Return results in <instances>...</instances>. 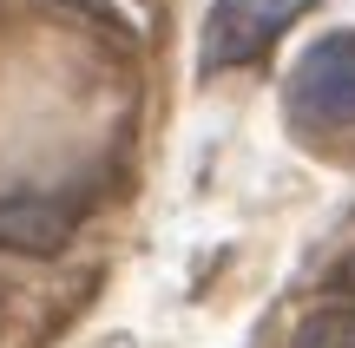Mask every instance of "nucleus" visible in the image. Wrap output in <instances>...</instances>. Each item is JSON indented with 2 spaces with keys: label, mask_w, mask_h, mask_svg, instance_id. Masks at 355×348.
Here are the masks:
<instances>
[{
  "label": "nucleus",
  "mask_w": 355,
  "mask_h": 348,
  "mask_svg": "<svg viewBox=\"0 0 355 348\" xmlns=\"http://www.w3.org/2000/svg\"><path fill=\"white\" fill-rule=\"evenodd\" d=\"M283 112L296 131H349L355 125V26L309 39L283 79Z\"/></svg>",
  "instance_id": "1"
},
{
  "label": "nucleus",
  "mask_w": 355,
  "mask_h": 348,
  "mask_svg": "<svg viewBox=\"0 0 355 348\" xmlns=\"http://www.w3.org/2000/svg\"><path fill=\"white\" fill-rule=\"evenodd\" d=\"M73 7H92V13H105V20H119V13H112V0H73Z\"/></svg>",
  "instance_id": "5"
},
{
  "label": "nucleus",
  "mask_w": 355,
  "mask_h": 348,
  "mask_svg": "<svg viewBox=\"0 0 355 348\" xmlns=\"http://www.w3.org/2000/svg\"><path fill=\"white\" fill-rule=\"evenodd\" d=\"M316 0H211L204 13V39H198V73H230L250 66L290 33L296 13H309Z\"/></svg>",
  "instance_id": "2"
},
{
  "label": "nucleus",
  "mask_w": 355,
  "mask_h": 348,
  "mask_svg": "<svg viewBox=\"0 0 355 348\" xmlns=\"http://www.w3.org/2000/svg\"><path fill=\"white\" fill-rule=\"evenodd\" d=\"M79 230V204L60 197H0V250L20 257H60Z\"/></svg>",
  "instance_id": "3"
},
{
  "label": "nucleus",
  "mask_w": 355,
  "mask_h": 348,
  "mask_svg": "<svg viewBox=\"0 0 355 348\" xmlns=\"http://www.w3.org/2000/svg\"><path fill=\"white\" fill-rule=\"evenodd\" d=\"M290 348H355V302H329V309L303 315Z\"/></svg>",
  "instance_id": "4"
}]
</instances>
